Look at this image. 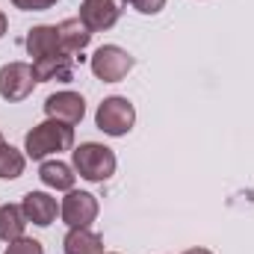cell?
Listing matches in <instances>:
<instances>
[{
  "label": "cell",
  "mask_w": 254,
  "mask_h": 254,
  "mask_svg": "<svg viewBox=\"0 0 254 254\" xmlns=\"http://www.w3.org/2000/svg\"><path fill=\"white\" fill-rule=\"evenodd\" d=\"M63 151H74V127L57 122V119H45L42 125H36L24 136V154L30 160H51Z\"/></svg>",
  "instance_id": "obj_1"
},
{
  "label": "cell",
  "mask_w": 254,
  "mask_h": 254,
  "mask_svg": "<svg viewBox=\"0 0 254 254\" xmlns=\"http://www.w3.org/2000/svg\"><path fill=\"white\" fill-rule=\"evenodd\" d=\"M71 166H74V172H77L83 181H89V184H104V181H110V178L116 175L119 160H116L113 148H107V145H101V142H80V145L71 151Z\"/></svg>",
  "instance_id": "obj_2"
},
{
  "label": "cell",
  "mask_w": 254,
  "mask_h": 254,
  "mask_svg": "<svg viewBox=\"0 0 254 254\" xmlns=\"http://www.w3.org/2000/svg\"><path fill=\"white\" fill-rule=\"evenodd\" d=\"M95 127L113 139H122L136 127V107L122 95H110L95 110Z\"/></svg>",
  "instance_id": "obj_3"
},
{
  "label": "cell",
  "mask_w": 254,
  "mask_h": 254,
  "mask_svg": "<svg viewBox=\"0 0 254 254\" xmlns=\"http://www.w3.org/2000/svg\"><path fill=\"white\" fill-rule=\"evenodd\" d=\"M133 65H136V57L130 51H125V48H119V45H101L92 54V60H89L92 74L101 83H122L133 71Z\"/></svg>",
  "instance_id": "obj_4"
},
{
  "label": "cell",
  "mask_w": 254,
  "mask_h": 254,
  "mask_svg": "<svg viewBox=\"0 0 254 254\" xmlns=\"http://www.w3.org/2000/svg\"><path fill=\"white\" fill-rule=\"evenodd\" d=\"M98 213H101V204L92 192L71 190L65 192V198L60 201V219L68 228H92Z\"/></svg>",
  "instance_id": "obj_5"
},
{
  "label": "cell",
  "mask_w": 254,
  "mask_h": 254,
  "mask_svg": "<svg viewBox=\"0 0 254 254\" xmlns=\"http://www.w3.org/2000/svg\"><path fill=\"white\" fill-rule=\"evenodd\" d=\"M36 89V77H33V65L30 63H6L0 68V98L9 104L27 101Z\"/></svg>",
  "instance_id": "obj_6"
},
{
  "label": "cell",
  "mask_w": 254,
  "mask_h": 254,
  "mask_svg": "<svg viewBox=\"0 0 254 254\" xmlns=\"http://www.w3.org/2000/svg\"><path fill=\"white\" fill-rule=\"evenodd\" d=\"M45 116L48 119H57V122H65V125H80L86 119V98L80 92H71V89H63V92H54L45 98Z\"/></svg>",
  "instance_id": "obj_7"
},
{
  "label": "cell",
  "mask_w": 254,
  "mask_h": 254,
  "mask_svg": "<svg viewBox=\"0 0 254 254\" xmlns=\"http://www.w3.org/2000/svg\"><path fill=\"white\" fill-rule=\"evenodd\" d=\"M119 15H122V9H119L116 0H83L77 18H80V21L86 24V30L95 36V33L113 30V27L119 24Z\"/></svg>",
  "instance_id": "obj_8"
},
{
  "label": "cell",
  "mask_w": 254,
  "mask_h": 254,
  "mask_svg": "<svg viewBox=\"0 0 254 254\" xmlns=\"http://www.w3.org/2000/svg\"><path fill=\"white\" fill-rule=\"evenodd\" d=\"M21 210H24L27 222L39 225V228H48L60 216V201L51 192H27L24 201H21Z\"/></svg>",
  "instance_id": "obj_9"
},
{
  "label": "cell",
  "mask_w": 254,
  "mask_h": 254,
  "mask_svg": "<svg viewBox=\"0 0 254 254\" xmlns=\"http://www.w3.org/2000/svg\"><path fill=\"white\" fill-rule=\"evenodd\" d=\"M33 77H36V83H51V80L68 83L74 77V57H68L65 51H60L54 57L33 60Z\"/></svg>",
  "instance_id": "obj_10"
},
{
  "label": "cell",
  "mask_w": 254,
  "mask_h": 254,
  "mask_svg": "<svg viewBox=\"0 0 254 254\" xmlns=\"http://www.w3.org/2000/svg\"><path fill=\"white\" fill-rule=\"evenodd\" d=\"M24 45H27V54H30L33 60H45V57H54V54L63 51V48H60L57 24H39V27H33V30L27 33Z\"/></svg>",
  "instance_id": "obj_11"
},
{
  "label": "cell",
  "mask_w": 254,
  "mask_h": 254,
  "mask_svg": "<svg viewBox=\"0 0 254 254\" xmlns=\"http://www.w3.org/2000/svg\"><path fill=\"white\" fill-rule=\"evenodd\" d=\"M57 33H60V48H63L68 57H80L86 48H89V42H92V33L86 30V24L80 21V18H65L57 24Z\"/></svg>",
  "instance_id": "obj_12"
},
{
  "label": "cell",
  "mask_w": 254,
  "mask_h": 254,
  "mask_svg": "<svg viewBox=\"0 0 254 254\" xmlns=\"http://www.w3.org/2000/svg\"><path fill=\"white\" fill-rule=\"evenodd\" d=\"M39 181L48 190L71 192L74 184H77V175H74V166H68L63 160H42L39 163Z\"/></svg>",
  "instance_id": "obj_13"
},
{
  "label": "cell",
  "mask_w": 254,
  "mask_h": 254,
  "mask_svg": "<svg viewBox=\"0 0 254 254\" xmlns=\"http://www.w3.org/2000/svg\"><path fill=\"white\" fill-rule=\"evenodd\" d=\"M65 254H104V240L92 228H68L63 240Z\"/></svg>",
  "instance_id": "obj_14"
},
{
  "label": "cell",
  "mask_w": 254,
  "mask_h": 254,
  "mask_svg": "<svg viewBox=\"0 0 254 254\" xmlns=\"http://www.w3.org/2000/svg\"><path fill=\"white\" fill-rule=\"evenodd\" d=\"M27 225L30 222H27L21 204H0V240L3 243H12V240L24 237Z\"/></svg>",
  "instance_id": "obj_15"
},
{
  "label": "cell",
  "mask_w": 254,
  "mask_h": 254,
  "mask_svg": "<svg viewBox=\"0 0 254 254\" xmlns=\"http://www.w3.org/2000/svg\"><path fill=\"white\" fill-rule=\"evenodd\" d=\"M27 169V154L12 148V145H0V181H15L21 178Z\"/></svg>",
  "instance_id": "obj_16"
},
{
  "label": "cell",
  "mask_w": 254,
  "mask_h": 254,
  "mask_svg": "<svg viewBox=\"0 0 254 254\" xmlns=\"http://www.w3.org/2000/svg\"><path fill=\"white\" fill-rule=\"evenodd\" d=\"M3 254H45V246L33 237H18L12 243H6V252Z\"/></svg>",
  "instance_id": "obj_17"
},
{
  "label": "cell",
  "mask_w": 254,
  "mask_h": 254,
  "mask_svg": "<svg viewBox=\"0 0 254 254\" xmlns=\"http://www.w3.org/2000/svg\"><path fill=\"white\" fill-rule=\"evenodd\" d=\"M130 9H136L139 15H160L166 9V0H125Z\"/></svg>",
  "instance_id": "obj_18"
},
{
  "label": "cell",
  "mask_w": 254,
  "mask_h": 254,
  "mask_svg": "<svg viewBox=\"0 0 254 254\" xmlns=\"http://www.w3.org/2000/svg\"><path fill=\"white\" fill-rule=\"evenodd\" d=\"M60 0H12V6L21 9V12H45V9H51Z\"/></svg>",
  "instance_id": "obj_19"
},
{
  "label": "cell",
  "mask_w": 254,
  "mask_h": 254,
  "mask_svg": "<svg viewBox=\"0 0 254 254\" xmlns=\"http://www.w3.org/2000/svg\"><path fill=\"white\" fill-rule=\"evenodd\" d=\"M6 30H9V18H6V12L0 9V39L6 36Z\"/></svg>",
  "instance_id": "obj_20"
},
{
  "label": "cell",
  "mask_w": 254,
  "mask_h": 254,
  "mask_svg": "<svg viewBox=\"0 0 254 254\" xmlns=\"http://www.w3.org/2000/svg\"><path fill=\"white\" fill-rule=\"evenodd\" d=\"M184 254H213L210 249H201V246H195V249H187Z\"/></svg>",
  "instance_id": "obj_21"
},
{
  "label": "cell",
  "mask_w": 254,
  "mask_h": 254,
  "mask_svg": "<svg viewBox=\"0 0 254 254\" xmlns=\"http://www.w3.org/2000/svg\"><path fill=\"white\" fill-rule=\"evenodd\" d=\"M3 142H6V139H3V133H0V145H3Z\"/></svg>",
  "instance_id": "obj_22"
},
{
  "label": "cell",
  "mask_w": 254,
  "mask_h": 254,
  "mask_svg": "<svg viewBox=\"0 0 254 254\" xmlns=\"http://www.w3.org/2000/svg\"><path fill=\"white\" fill-rule=\"evenodd\" d=\"M104 254H119V252H104Z\"/></svg>",
  "instance_id": "obj_23"
}]
</instances>
